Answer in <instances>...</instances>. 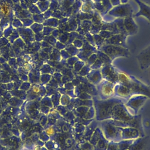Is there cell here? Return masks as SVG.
<instances>
[{
  "instance_id": "cell-14",
  "label": "cell",
  "mask_w": 150,
  "mask_h": 150,
  "mask_svg": "<svg viewBox=\"0 0 150 150\" xmlns=\"http://www.w3.org/2000/svg\"><path fill=\"white\" fill-rule=\"evenodd\" d=\"M46 133L49 135H52L53 133H54V130L52 128V127H50L49 128H47L46 129Z\"/></svg>"
},
{
  "instance_id": "cell-12",
  "label": "cell",
  "mask_w": 150,
  "mask_h": 150,
  "mask_svg": "<svg viewBox=\"0 0 150 150\" xmlns=\"http://www.w3.org/2000/svg\"><path fill=\"white\" fill-rule=\"evenodd\" d=\"M114 92L112 86L109 83L104 84L100 88V93L103 98H108L111 96Z\"/></svg>"
},
{
  "instance_id": "cell-7",
  "label": "cell",
  "mask_w": 150,
  "mask_h": 150,
  "mask_svg": "<svg viewBox=\"0 0 150 150\" xmlns=\"http://www.w3.org/2000/svg\"><path fill=\"white\" fill-rule=\"evenodd\" d=\"M149 146L148 137H141L133 141L128 148L129 150H148Z\"/></svg>"
},
{
  "instance_id": "cell-5",
  "label": "cell",
  "mask_w": 150,
  "mask_h": 150,
  "mask_svg": "<svg viewBox=\"0 0 150 150\" xmlns=\"http://www.w3.org/2000/svg\"><path fill=\"white\" fill-rule=\"evenodd\" d=\"M140 67L145 69L150 66V45L142 50L137 56Z\"/></svg>"
},
{
  "instance_id": "cell-4",
  "label": "cell",
  "mask_w": 150,
  "mask_h": 150,
  "mask_svg": "<svg viewBox=\"0 0 150 150\" xmlns=\"http://www.w3.org/2000/svg\"><path fill=\"white\" fill-rule=\"evenodd\" d=\"M104 128V132H105V137L107 139L116 140L118 137L122 138L121 130L120 128L112 124L111 122H107L102 125Z\"/></svg>"
},
{
  "instance_id": "cell-11",
  "label": "cell",
  "mask_w": 150,
  "mask_h": 150,
  "mask_svg": "<svg viewBox=\"0 0 150 150\" xmlns=\"http://www.w3.org/2000/svg\"><path fill=\"white\" fill-rule=\"evenodd\" d=\"M121 137L126 140L134 139L139 135V131L133 128H124L121 129Z\"/></svg>"
},
{
  "instance_id": "cell-1",
  "label": "cell",
  "mask_w": 150,
  "mask_h": 150,
  "mask_svg": "<svg viewBox=\"0 0 150 150\" xmlns=\"http://www.w3.org/2000/svg\"><path fill=\"white\" fill-rule=\"evenodd\" d=\"M120 103L115 98H106L104 100H96L95 107L98 120H104L111 118L112 111L114 106Z\"/></svg>"
},
{
  "instance_id": "cell-2",
  "label": "cell",
  "mask_w": 150,
  "mask_h": 150,
  "mask_svg": "<svg viewBox=\"0 0 150 150\" xmlns=\"http://www.w3.org/2000/svg\"><path fill=\"white\" fill-rule=\"evenodd\" d=\"M100 49L110 59H113L120 56H128L129 51L124 47L114 45H106L101 46Z\"/></svg>"
},
{
  "instance_id": "cell-15",
  "label": "cell",
  "mask_w": 150,
  "mask_h": 150,
  "mask_svg": "<svg viewBox=\"0 0 150 150\" xmlns=\"http://www.w3.org/2000/svg\"><path fill=\"white\" fill-rule=\"evenodd\" d=\"M40 89L37 87V86H34L33 87V91L35 92V93H38Z\"/></svg>"
},
{
  "instance_id": "cell-8",
  "label": "cell",
  "mask_w": 150,
  "mask_h": 150,
  "mask_svg": "<svg viewBox=\"0 0 150 150\" xmlns=\"http://www.w3.org/2000/svg\"><path fill=\"white\" fill-rule=\"evenodd\" d=\"M146 98L144 96H137L131 98L127 104V107L133 109V112L137 113L139 108L144 104Z\"/></svg>"
},
{
  "instance_id": "cell-10",
  "label": "cell",
  "mask_w": 150,
  "mask_h": 150,
  "mask_svg": "<svg viewBox=\"0 0 150 150\" xmlns=\"http://www.w3.org/2000/svg\"><path fill=\"white\" fill-rule=\"evenodd\" d=\"M139 6V11L136 13L134 16H143L146 18L150 22V6L145 3L141 2L140 0H134Z\"/></svg>"
},
{
  "instance_id": "cell-13",
  "label": "cell",
  "mask_w": 150,
  "mask_h": 150,
  "mask_svg": "<svg viewBox=\"0 0 150 150\" xmlns=\"http://www.w3.org/2000/svg\"><path fill=\"white\" fill-rule=\"evenodd\" d=\"M116 92L118 96L122 97H127L131 94L129 88L124 85L119 86L117 88Z\"/></svg>"
},
{
  "instance_id": "cell-3",
  "label": "cell",
  "mask_w": 150,
  "mask_h": 150,
  "mask_svg": "<svg viewBox=\"0 0 150 150\" xmlns=\"http://www.w3.org/2000/svg\"><path fill=\"white\" fill-rule=\"evenodd\" d=\"M133 118L134 117L128 110V108L122 103H119L114 106L111 116V118L114 121L119 122H126Z\"/></svg>"
},
{
  "instance_id": "cell-9",
  "label": "cell",
  "mask_w": 150,
  "mask_h": 150,
  "mask_svg": "<svg viewBox=\"0 0 150 150\" xmlns=\"http://www.w3.org/2000/svg\"><path fill=\"white\" fill-rule=\"evenodd\" d=\"M124 27L129 35H134L138 31V26L131 16L125 18Z\"/></svg>"
},
{
  "instance_id": "cell-6",
  "label": "cell",
  "mask_w": 150,
  "mask_h": 150,
  "mask_svg": "<svg viewBox=\"0 0 150 150\" xmlns=\"http://www.w3.org/2000/svg\"><path fill=\"white\" fill-rule=\"evenodd\" d=\"M131 8L128 4H124L116 6L110 11V14L117 17H127L131 16Z\"/></svg>"
},
{
  "instance_id": "cell-16",
  "label": "cell",
  "mask_w": 150,
  "mask_h": 150,
  "mask_svg": "<svg viewBox=\"0 0 150 150\" xmlns=\"http://www.w3.org/2000/svg\"><path fill=\"white\" fill-rule=\"evenodd\" d=\"M127 1H128V0H121V1L122 3H125L126 2H127Z\"/></svg>"
}]
</instances>
